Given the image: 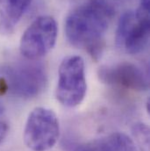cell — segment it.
Returning a JSON list of instances; mask_svg holds the SVG:
<instances>
[{
	"label": "cell",
	"mask_w": 150,
	"mask_h": 151,
	"mask_svg": "<svg viewBox=\"0 0 150 151\" xmlns=\"http://www.w3.org/2000/svg\"><path fill=\"white\" fill-rule=\"evenodd\" d=\"M116 12L113 0H90L74 9L65 21V35L74 47L83 48L95 60L105 48V35Z\"/></svg>",
	"instance_id": "obj_1"
},
{
	"label": "cell",
	"mask_w": 150,
	"mask_h": 151,
	"mask_svg": "<svg viewBox=\"0 0 150 151\" xmlns=\"http://www.w3.org/2000/svg\"><path fill=\"white\" fill-rule=\"evenodd\" d=\"M4 78L7 91L22 99L38 96L45 89L47 81L44 66L36 61L8 65L4 70Z\"/></svg>",
	"instance_id": "obj_2"
},
{
	"label": "cell",
	"mask_w": 150,
	"mask_h": 151,
	"mask_svg": "<svg viewBox=\"0 0 150 151\" xmlns=\"http://www.w3.org/2000/svg\"><path fill=\"white\" fill-rule=\"evenodd\" d=\"M86 91L87 83L83 59L79 55L65 57L58 70L56 99L62 106L72 108L83 102Z\"/></svg>",
	"instance_id": "obj_3"
},
{
	"label": "cell",
	"mask_w": 150,
	"mask_h": 151,
	"mask_svg": "<svg viewBox=\"0 0 150 151\" xmlns=\"http://www.w3.org/2000/svg\"><path fill=\"white\" fill-rule=\"evenodd\" d=\"M115 40L123 53H141L149 41V9L140 6L135 11L125 12L118 21Z\"/></svg>",
	"instance_id": "obj_4"
},
{
	"label": "cell",
	"mask_w": 150,
	"mask_h": 151,
	"mask_svg": "<svg viewBox=\"0 0 150 151\" xmlns=\"http://www.w3.org/2000/svg\"><path fill=\"white\" fill-rule=\"evenodd\" d=\"M60 137L59 120L55 112L46 107H36L29 114L25 129L24 142L32 151H48Z\"/></svg>",
	"instance_id": "obj_5"
},
{
	"label": "cell",
	"mask_w": 150,
	"mask_h": 151,
	"mask_svg": "<svg viewBox=\"0 0 150 151\" xmlns=\"http://www.w3.org/2000/svg\"><path fill=\"white\" fill-rule=\"evenodd\" d=\"M57 33V23L53 17H38L26 29L20 39V54L29 61H38L55 47Z\"/></svg>",
	"instance_id": "obj_6"
},
{
	"label": "cell",
	"mask_w": 150,
	"mask_h": 151,
	"mask_svg": "<svg viewBox=\"0 0 150 151\" xmlns=\"http://www.w3.org/2000/svg\"><path fill=\"white\" fill-rule=\"evenodd\" d=\"M98 77L104 83L128 90L144 91L149 88L148 76L140 67L131 63L124 62L102 67L98 70Z\"/></svg>",
	"instance_id": "obj_7"
},
{
	"label": "cell",
	"mask_w": 150,
	"mask_h": 151,
	"mask_svg": "<svg viewBox=\"0 0 150 151\" xmlns=\"http://www.w3.org/2000/svg\"><path fill=\"white\" fill-rule=\"evenodd\" d=\"M73 151H137L133 141L123 133H113L105 137L78 144Z\"/></svg>",
	"instance_id": "obj_8"
},
{
	"label": "cell",
	"mask_w": 150,
	"mask_h": 151,
	"mask_svg": "<svg viewBox=\"0 0 150 151\" xmlns=\"http://www.w3.org/2000/svg\"><path fill=\"white\" fill-rule=\"evenodd\" d=\"M32 0H0V32L11 34Z\"/></svg>",
	"instance_id": "obj_9"
},
{
	"label": "cell",
	"mask_w": 150,
	"mask_h": 151,
	"mask_svg": "<svg viewBox=\"0 0 150 151\" xmlns=\"http://www.w3.org/2000/svg\"><path fill=\"white\" fill-rule=\"evenodd\" d=\"M134 138L141 147H144L147 151L149 145V127L144 124H136L133 130Z\"/></svg>",
	"instance_id": "obj_10"
},
{
	"label": "cell",
	"mask_w": 150,
	"mask_h": 151,
	"mask_svg": "<svg viewBox=\"0 0 150 151\" xmlns=\"http://www.w3.org/2000/svg\"><path fill=\"white\" fill-rule=\"evenodd\" d=\"M9 131V127L6 122L0 120V143L5 139Z\"/></svg>",
	"instance_id": "obj_11"
},
{
	"label": "cell",
	"mask_w": 150,
	"mask_h": 151,
	"mask_svg": "<svg viewBox=\"0 0 150 151\" xmlns=\"http://www.w3.org/2000/svg\"><path fill=\"white\" fill-rule=\"evenodd\" d=\"M141 6L146 9H149V0H140Z\"/></svg>",
	"instance_id": "obj_12"
}]
</instances>
